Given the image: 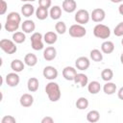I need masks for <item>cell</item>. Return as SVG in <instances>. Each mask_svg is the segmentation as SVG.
Wrapping results in <instances>:
<instances>
[{
  "label": "cell",
  "mask_w": 123,
  "mask_h": 123,
  "mask_svg": "<svg viewBox=\"0 0 123 123\" xmlns=\"http://www.w3.org/2000/svg\"><path fill=\"white\" fill-rule=\"evenodd\" d=\"M62 9L68 13L74 12L77 9V3L75 0H63L62 4Z\"/></svg>",
  "instance_id": "13"
},
{
  "label": "cell",
  "mask_w": 123,
  "mask_h": 123,
  "mask_svg": "<svg viewBox=\"0 0 123 123\" xmlns=\"http://www.w3.org/2000/svg\"><path fill=\"white\" fill-rule=\"evenodd\" d=\"M121 44H122V46H123V38L121 39Z\"/></svg>",
  "instance_id": "45"
},
{
  "label": "cell",
  "mask_w": 123,
  "mask_h": 123,
  "mask_svg": "<svg viewBox=\"0 0 123 123\" xmlns=\"http://www.w3.org/2000/svg\"><path fill=\"white\" fill-rule=\"evenodd\" d=\"M24 66H25V62H22L21 60H18V59L12 60V62H11V68L12 69V71L17 72V73L23 71Z\"/></svg>",
  "instance_id": "19"
},
{
  "label": "cell",
  "mask_w": 123,
  "mask_h": 123,
  "mask_svg": "<svg viewBox=\"0 0 123 123\" xmlns=\"http://www.w3.org/2000/svg\"><path fill=\"white\" fill-rule=\"evenodd\" d=\"M26 39V36H25V33L24 32H20V31H16L12 34V40L17 43V44H20V43H23Z\"/></svg>",
  "instance_id": "29"
},
{
  "label": "cell",
  "mask_w": 123,
  "mask_h": 123,
  "mask_svg": "<svg viewBox=\"0 0 123 123\" xmlns=\"http://www.w3.org/2000/svg\"><path fill=\"white\" fill-rule=\"evenodd\" d=\"M49 15L53 20H58L62 16V8L58 5L53 6L49 11Z\"/></svg>",
  "instance_id": "22"
},
{
  "label": "cell",
  "mask_w": 123,
  "mask_h": 123,
  "mask_svg": "<svg viewBox=\"0 0 123 123\" xmlns=\"http://www.w3.org/2000/svg\"><path fill=\"white\" fill-rule=\"evenodd\" d=\"M0 48L6 54H9V55H12L17 51L15 42L13 40L7 39V38H3L0 40Z\"/></svg>",
  "instance_id": "3"
},
{
  "label": "cell",
  "mask_w": 123,
  "mask_h": 123,
  "mask_svg": "<svg viewBox=\"0 0 123 123\" xmlns=\"http://www.w3.org/2000/svg\"><path fill=\"white\" fill-rule=\"evenodd\" d=\"M16 119L12 115H5L1 119V123H15Z\"/></svg>",
  "instance_id": "36"
},
{
  "label": "cell",
  "mask_w": 123,
  "mask_h": 123,
  "mask_svg": "<svg viewBox=\"0 0 123 123\" xmlns=\"http://www.w3.org/2000/svg\"><path fill=\"white\" fill-rule=\"evenodd\" d=\"M45 92L49 98V100L51 102H57L61 99V96H62V92H61V88H60V86L51 81L49 82L46 86H45Z\"/></svg>",
  "instance_id": "1"
},
{
  "label": "cell",
  "mask_w": 123,
  "mask_h": 123,
  "mask_svg": "<svg viewBox=\"0 0 123 123\" xmlns=\"http://www.w3.org/2000/svg\"><path fill=\"white\" fill-rule=\"evenodd\" d=\"M31 45L32 48L36 51H39L41 49H43L44 44H43V36L38 33V32H35L32 34L31 36Z\"/></svg>",
  "instance_id": "4"
},
{
  "label": "cell",
  "mask_w": 123,
  "mask_h": 123,
  "mask_svg": "<svg viewBox=\"0 0 123 123\" xmlns=\"http://www.w3.org/2000/svg\"><path fill=\"white\" fill-rule=\"evenodd\" d=\"M39 82L36 77H31L27 82V88L30 92H36L38 89Z\"/></svg>",
  "instance_id": "20"
},
{
  "label": "cell",
  "mask_w": 123,
  "mask_h": 123,
  "mask_svg": "<svg viewBox=\"0 0 123 123\" xmlns=\"http://www.w3.org/2000/svg\"><path fill=\"white\" fill-rule=\"evenodd\" d=\"M116 89H117V86L114 83L112 82H107L104 86H103V91L105 92V94H108V95H111L113 93L116 92Z\"/></svg>",
  "instance_id": "25"
},
{
  "label": "cell",
  "mask_w": 123,
  "mask_h": 123,
  "mask_svg": "<svg viewBox=\"0 0 123 123\" xmlns=\"http://www.w3.org/2000/svg\"><path fill=\"white\" fill-rule=\"evenodd\" d=\"M99 119H100V112L96 110L89 111L86 114V120L90 123H95L99 121Z\"/></svg>",
  "instance_id": "27"
},
{
  "label": "cell",
  "mask_w": 123,
  "mask_h": 123,
  "mask_svg": "<svg viewBox=\"0 0 123 123\" xmlns=\"http://www.w3.org/2000/svg\"><path fill=\"white\" fill-rule=\"evenodd\" d=\"M90 18L92 19V21L97 22V23H100V22H102L106 18V12H105V11L103 9L96 8V9H94L91 12Z\"/></svg>",
  "instance_id": "8"
},
{
  "label": "cell",
  "mask_w": 123,
  "mask_h": 123,
  "mask_svg": "<svg viewBox=\"0 0 123 123\" xmlns=\"http://www.w3.org/2000/svg\"><path fill=\"white\" fill-rule=\"evenodd\" d=\"M19 25H20V23H17V22H14V21L6 20V23L4 25V28H5L6 31H8L10 33H12V32H16L18 30Z\"/></svg>",
  "instance_id": "28"
},
{
  "label": "cell",
  "mask_w": 123,
  "mask_h": 123,
  "mask_svg": "<svg viewBox=\"0 0 123 123\" xmlns=\"http://www.w3.org/2000/svg\"><path fill=\"white\" fill-rule=\"evenodd\" d=\"M117 96L120 100H123V86H121L117 91Z\"/></svg>",
  "instance_id": "40"
},
{
  "label": "cell",
  "mask_w": 123,
  "mask_h": 123,
  "mask_svg": "<svg viewBox=\"0 0 123 123\" xmlns=\"http://www.w3.org/2000/svg\"><path fill=\"white\" fill-rule=\"evenodd\" d=\"M101 78L105 82H110L113 78V71L111 68H105L101 72Z\"/></svg>",
  "instance_id": "32"
},
{
  "label": "cell",
  "mask_w": 123,
  "mask_h": 123,
  "mask_svg": "<svg viewBox=\"0 0 123 123\" xmlns=\"http://www.w3.org/2000/svg\"><path fill=\"white\" fill-rule=\"evenodd\" d=\"M20 1H22V2H26V3H29V2H34V1H36V0H20Z\"/></svg>",
  "instance_id": "43"
},
{
  "label": "cell",
  "mask_w": 123,
  "mask_h": 123,
  "mask_svg": "<svg viewBox=\"0 0 123 123\" xmlns=\"http://www.w3.org/2000/svg\"><path fill=\"white\" fill-rule=\"evenodd\" d=\"M52 5V0H38V6L49 9Z\"/></svg>",
  "instance_id": "38"
},
{
  "label": "cell",
  "mask_w": 123,
  "mask_h": 123,
  "mask_svg": "<svg viewBox=\"0 0 123 123\" xmlns=\"http://www.w3.org/2000/svg\"><path fill=\"white\" fill-rule=\"evenodd\" d=\"M42 74H43V77L49 81H53L55 80L57 77H58V70L56 67L52 66V65H47L43 68V71H42Z\"/></svg>",
  "instance_id": "7"
},
{
  "label": "cell",
  "mask_w": 123,
  "mask_h": 123,
  "mask_svg": "<svg viewBox=\"0 0 123 123\" xmlns=\"http://www.w3.org/2000/svg\"><path fill=\"white\" fill-rule=\"evenodd\" d=\"M43 40L46 44L48 45H52L54 43L57 42L58 40V35L57 33L53 32V31H49V32H46L43 36Z\"/></svg>",
  "instance_id": "16"
},
{
  "label": "cell",
  "mask_w": 123,
  "mask_h": 123,
  "mask_svg": "<svg viewBox=\"0 0 123 123\" xmlns=\"http://www.w3.org/2000/svg\"><path fill=\"white\" fill-rule=\"evenodd\" d=\"M89 56H90V59L93 61V62H101L103 60V54H102V51H100L99 49H92L89 53Z\"/></svg>",
  "instance_id": "31"
},
{
  "label": "cell",
  "mask_w": 123,
  "mask_h": 123,
  "mask_svg": "<svg viewBox=\"0 0 123 123\" xmlns=\"http://www.w3.org/2000/svg\"><path fill=\"white\" fill-rule=\"evenodd\" d=\"M93 35L94 37H96L97 38H101V39H107L110 37L111 36V29L104 24L98 23L97 25L94 26L93 28Z\"/></svg>",
  "instance_id": "2"
},
{
  "label": "cell",
  "mask_w": 123,
  "mask_h": 123,
  "mask_svg": "<svg viewBox=\"0 0 123 123\" xmlns=\"http://www.w3.org/2000/svg\"><path fill=\"white\" fill-rule=\"evenodd\" d=\"M21 29L25 34H31V33H34V31L36 29V24L33 20L26 19L21 24Z\"/></svg>",
  "instance_id": "15"
},
{
  "label": "cell",
  "mask_w": 123,
  "mask_h": 123,
  "mask_svg": "<svg viewBox=\"0 0 123 123\" xmlns=\"http://www.w3.org/2000/svg\"><path fill=\"white\" fill-rule=\"evenodd\" d=\"M74 83L76 85H80L81 87H85L88 84V77L84 73H77L74 79Z\"/></svg>",
  "instance_id": "17"
},
{
  "label": "cell",
  "mask_w": 123,
  "mask_h": 123,
  "mask_svg": "<svg viewBox=\"0 0 123 123\" xmlns=\"http://www.w3.org/2000/svg\"><path fill=\"white\" fill-rule=\"evenodd\" d=\"M20 82V77L19 75L17 74V72H11V73H8L7 76H6V84L11 86V87H14L16 86H18Z\"/></svg>",
  "instance_id": "9"
},
{
  "label": "cell",
  "mask_w": 123,
  "mask_h": 123,
  "mask_svg": "<svg viewBox=\"0 0 123 123\" xmlns=\"http://www.w3.org/2000/svg\"><path fill=\"white\" fill-rule=\"evenodd\" d=\"M19 103L22 107L24 108H29L33 105L34 103V97L33 95H31L30 93H24L20 96V99H19Z\"/></svg>",
  "instance_id": "14"
},
{
  "label": "cell",
  "mask_w": 123,
  "mask_h": 123,
  "mask_svg": "<svg viewBox=\"0 0 123 123\" xmlns=\"http://www.w3.org/2000/svg\"><path fill=\"white\" fill-rule=\"evenodd\" d=\"M53 122H54V119L51 116H45L41 119V123H53Z\"/></svg>",
  "instance_id": "39"
},
{
  "label": "cell",
  "mask_w": 123,
  "mask_h": 123,
  "mask_svg": "<svg viewBox=\"0 0 123 123\" xmlns=\"http://www.w3.org/2000/svg\"><path fill=\"white\" fill-rule=\"evenodd\" d=\"M118 12H119L121 15H123V3L119 5V7H118Z\"/></svg>",
  "instance_id": "41"
},
{
  "label": "cell",
  "mask_w": 123,
  "mask_h": 123,
  "mask_svg": "<svg viewBox=\"0 0 123 123\" xmlns=\"http://www.w3.org/2000/svg\"><path fill=\"white\" fill-rule=\"evenodd\" d=\"M123 0H111V2L112 3H121Z\"/></svg>",
  "instance_id": "42"
},
{
  "label": "cell",
  "mask_w": 123,
  "mask_h": 123,
  "mask_svg": "<svg viewBox=\"0 0 123 123\" xmlns=\"http://www.w3.org/2000/svg\"><path fill=\"white\" fill-rule=\"evenodd\" d=\"M24 62L26 65L32 67L37 63V57L33 53H28L24 57Z\"/></svg>",
  "instance_id": "21"
},
{
  "label": "cell",
  "mask_w": 123,
  "mask_h": 123,
  "mask_svg": "<svg viewBox=\"0 0 123 123\" xmlns=\"http://www.w3.org/2000/svg\"><path fill=\"white\" fill-rule=\"evenodd\" d=\"M114 50V44L111 40H106L101 44V51L104 54H111Z\"/></svg>",
  "instance_id": "23"
},
{
  "label": "cell",
  "mask_w": 123,
  "mask_h": 123,
  "mask_svg": "<svg viewBox=\"0 0 123 123\" xmlns=\"http://www.w3.org/2000/svg\"><path fill=\"white\" fill-rule=\"evenodd\" d=\"M0 14L3 15L6 13L7 10H8V4L5 0H0Z\"/></svg>",
  "instance_id": "37"
},
{
  "label": "cell",
  "mask_w": 123,
  "mask_h": 123,
  "mask_svg": "<svg viewBox=\"0 0 123 123\" xmlns=\"http://www.w3.org/2000/svg\"><path fill=\"white\" fill-rule=\"evenodd\" d=\"M90 65V62H89V59L86 58V57H79L76 61H75V66L78 70H81V71H84V70H86Z\"/></svg>",
  "instance_id": "10"
},
{
  "label": "cell",
  "mask_w": 123,
  "mask_h": 123,
  "mask_svg": "<svg viewBox=\"0 0 123 123\" xmlns=\"http://www.w3.org/2000/svg\"><path fill=\"white\" fill-rule=\"evenodd\" d=\"M87 90L90 94H97L101 90V85L97 81H91L87 84Z\"/></svg>",
  "instance_id": "24"
},
{
  "label": "cell",
  "mask_w": 123,
  "mask_h": 123,
  "mask_svg": "<svg viewBox=\"0 0 123 123\" xmlns=\"http://www.w3.org/2000/svg\"><path fill=\"white\" fill-rule=\"evenodd\" d=\"M36 16L37 19L39 20H44L46 19L48 16H49V12H48V9L46 8H42L40 6H38V8L36 10Z\"/></svg>",
  "instance_id": "26"
},
{
  "label": "cell",
  "mask_w": 123,
  "mask_h": 123,
  "mask_svg": "<svg viewBox=\"0 0 123 123\" xmlns=\"http://www.w3.org/2000/svg\"><path fill=\"white\" fill-rule=\"evenodd\" d=\"M57 57V50L54 46H48L43 50V58L47 62L55 60Z\"/></svg>",
  "instance_id": "11"
},
{
  "label": "cell",
  "mask_w": 123,
  "mask_h": 123,
  "mask_svg": "<svg viewBox=\"0 0 123 123\" xmlns=\"http://www.w3.org/2000/svg\"><path fill=\"white\" fill-rule=\"evenodd\" d=\"M69 36L72 37H76V38H80V37H83L86 35V28L81 25V24H73L69 27Z\"/></svg>",
  "instance_id": "5"
},
{
  "label": "cell",
  "mask_w": 123,
  "mask_h": 123,
  "mask_svg": "<svg viewBox=\"0 0 123 123\" xmlns=\"http://www.w3.org/2000/svg\"><path fill=\"white\" fill-rule=\"evenodd\" d=\"M120 62H121V63L123 64V53H122L121 56H120Z\"/></svg>",
  "instance_id": "44"
},
{
  "label": "cell",
  "mask_w": 123,
  "mask_h": 123,
  "mask_svg": "<svg viewBox=\"0 0 123 123\" xmlns=\"http://www.w3.org/2000/svg\"><path fill=\"white\" fill-rule=\"evenodd\" d=\"M6 20H10V21H14V22L20 23L21 22V15L16 12H12L8 13Z\"/></svg>",
  "instance_id": "34"
},
{
  "label": "cell",
  "mask_w": 123,
  "mask_h": 123,
  "mask_svg": "<svg viewBox=\"0 0 123 123\" xmlns=\"http://www.w3.org/2000/svg\"><path fill=\"white\" fill-rule=\"evenodd\" d=\"M55 30L58 34L60 35H63L66 30H67V27H66V24L63 22V21H58L56 24H55Z\"/></svg>",
  "instance_id": "33"
},
{
  "label": "cell",
  "mask_w": 123,
  "mask_h": 123,
  "mask_svg": "<svg viewBox=\"0 0 123 123\" xmlns=\"http://www.w3.org/2000/svg\"><path fill=\"white\" fill-rule=\"evenodd\" d=\"M113 34L116 37H123V22L118 23L114 29H113Z\"/></svg>",
  "instance_id": "35"
},
{
  "label": "cell",
  "mask_w": 123,
  "mask_h": 123,
  "mask_svg": "<svg viewBox=\"0 0 123 123\" xmlns=\"http://www.w3.org/2000/svg\"><path fill=\"white\" fill-rule=\"evenodd\" d=\"M75 105H76V108H77L78 110L83 111V110L87 109L89 103H88V100H87L86 97H79V98L77 99Z\"/></svg>",
  "instance_id": "30"
},
{
  "label": "cell",
  "mask_w": 123,
  "mask_h": 123,
  "mask_svg": "<svg viewBox=\"0 0 123 123\" xmlns=\"http://www.w3.org/2000/svg\"><path fill=\"white\" fill-rule=\"evenodd\" d=\"M34 12H36L35 7L30 3H26L21 7V13L25 17H30L34 14Z\"/></svg>",
  "instance_id": "18"
},
{
  "label": "cell",
  "mask_w": 123,
  "mask_h": 123,
  "mask_svg": "<svg viewBox=\"0 0 123 123\" xmlns=\"http://www.w3.org/2000/svg\"><path fill=\"white\" fill-rule=\"evenodd\" d=\"M76 74L77 70L72 66H65L62 69V76L66 81H74Z\"/></svg>",
  "instance_id": "12"
},
{
  "label": "cell",
  "mask_w": 123,
  "mask_h": 123,
  "mask_svg": "<svg viewBox=\"0 0 123 123\" xmlns=\"http://www.w3.org/2000/svg\"><path fill=\"white\" fill-rule=\"evenodd\" d=\"M74 19H75V21L78 24L85 25V24L88 23V21L90 19V14H89V12L86 10L81 9V10H78L76 12L75 16H74Z\"/></svg>",
  "instance_id": "6"
}]
</instances>
